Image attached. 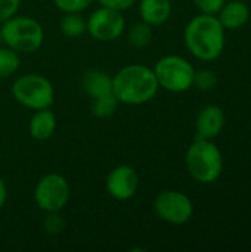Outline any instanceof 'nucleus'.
Returning a JSON list of instances; mask_svg holds the SVG:
<instances>
[{"label":"nucleus","instance_id":"nucleus-15","mask_svg":"<svg viewBox=\"0 0 251 252\" xmlns=\"http://www.w3.org/2000/svg\"><path fill=\"white\" fill-rule=\"evenodd\" d=\"M81 87L86 94L93 99L112 92V77L102 69H89L83 74Z\"/></svg>","mask_w":251,"mask_h":252},{"label":"nucleus","instance_id":"nucleus-18","mask_svg":"<svg viewBox=\"0 0 251 252\" xmlns=\"http://www.w3.org/2000/svg\"><path fill=\"white\" fill-rule=\"evenodd\" d=\"M152 27L143 21L141 22H136L133 24L129 31H127V41L133 46V47H138V49H142V47H146L151 41H152Z\"/></svg>","mask_w":251,"mask_h":252},{"label":"nucleus","instance_id":"nucleus-12","mask_svg":"<svg viewBox=\"0 0 251 252\" xmlns=\"http://www.w3.org/2000/svg\"><path fill=\"white\" fill-rule=\"evenodd\" d=\"M216 16L225 30H238L247 24L250 18V9L243 0H231L225 1Z\"/></svg>","mask_w":251,"mask_h":252},{"label":"nucleus","instance_id":"nucleus-8","mask_svg":"<svg viewBox=\"0 0 251 252\" xmlns=\"http://www.w3.org/2000/svg\"><path fill=\"white\" fill-rule=\"evenodd\" d=\"M154 210L163 221L179 226L191 220L194 204L186 193L176 189H167L155 196Z\"/></svg>","mask_w":251,"mask_h":252},{"label":"nucleus","instance_id":"nucleus-4","mask_svg":"<svg viewBox=\"0 0 251 252\" xmlns=\"http://www.w3.org/2000/svg\"><path fill=\"white\" fill-rule=\"evenodd\" d=\"M0 35L4 46L18 53H33L38 50L44 41V30L41 24L31 16L13 15L1 22Z\"/></svg>","mask_w":251,"mask_h":252},{"label":"nucleus","instance_id":"nucleus-17","mask_svg":"<svg viewBox=\"0 0 251 252\" xmlns=\"http://www.w3.org/2000/svg\"><path fill=\"white\" fill-rule=\"evenodd\" d=\"M118 105H120L118 99L115 97V94L112 92H109L107 94L93 97L92 103H90V111L98 118H108L117 111Z\"/></svg>","mask_w":251,"mask_h":252},{"label":"nucleus","instance_id":"nucleus-10","mask_svg":"<svg viewBox=\"0 0 251 252\" xmlns=\"http://www.w3.org/2000/svg\"><path fill=\"white\" fill-rule=\"evenodd\" d=\"M139 188V176L130 165H118L112 168L107 177V190L117 201L132 199Z\"/></svg>","mask_w":251,"mask_h":252},{"label":"nucleus","instance_id":"nucleus-3","mask_svg":"<svg viewBox=\"0 0 251 252\" xmlns=\"http://www.w3.org/2000/svg\"><path fill=\"white\" fill-rule=\"evenodd\" d=\"M185 165L195 182L210 185L223 173V157L213 140L197 139L186 151Z\"/></svg>","mask_w":251,"mask_h":252},{"label":"nucleus","instance_id":"nucleus-7","mask_svg":"<svg viewBox=\"0 0 251 252\" xmlns=\"http://www.w3.org/2000/svg\"><path fill=\"white\" fill-rule=\"evenodd\" d=\"M70 193L68 180L58 173H49L37 182L34 188V201L44 213H59L68 204Z\"/></svg>","mask_w":251,"mask_h":252},{"label":"nucleus","instance_id":"nucleus-20","mask_svg":"<svg viewBox=\"0 0 251 252\" xmlns=\"http://www.w3.org/2000/svg\"><path fill=\"white\" fill-rule=\"evenodd\" d=\"M217 84V75L212 69H200L194 74V86L201 92L213 90Z\"/></svg>","mask_w":251,"mask_h":252},{"label":"nucleus","instance_id":"nucleus-24","mask_svg":"<svg viewBox=\"0 0 251 252\" xmlns=\"http://www.w3.org/2000/svg\"><path fill=\"white\" fill-rule=\"evenodd\" d=\"M64 229V221L58 216V213H47V217L44 220V230L49 235H58Z\"/></svg>","mask_w":251,"mask_h":252},{"label":"nucleus","instance_id":"nucleus-11","mask_svg":"<svg viewBox=\"0 0 251 252\" xmlns=\"http://www.w3.org/2000/svg\"><path fill=\"white\" fill-rule=\"evenodd\" d=\"M225 112L217 105H209L200 111L195 121L197 139H216L225 127Z\"/></svg>","mask_w":251,"mask_h":252},{"label":"nucleus","instance_id":"nucleus-21","mask_svg":"<svg viewBox=\"0 0 251 252\" xmlns=\"http://www.w3.org/2000/svg\"><path fill=\"white\" fill-rule=\"evenodd\" d=\"M96 0H53L55 6L64 12V13H68V12H83L86 9H89Z\"/></svg>","mask_w":251,"mask_h":252},{"label":"nucleus","instance_id":"nucleus-27","mask_svg":"<svg viewBox=\"0 0 251 252\" xmlns=\"http://www.w3.org/2000/svg\"><path fill=\"white\" fill-rule=\"evenodd\" d=\"M1 43H3V40H1V35H0V46H1Z\"/></svg>","mask_w":251,"mask_h":252},{"label":"nucleus","instance_id":"nucleus-26","mask_svg":"<svg viewBox=\"0 0 251 252\" xmlns=\"http://www.w3.org/2000/svg\"><path fill=\"white\" fill-rule=\"evenodd\" d=\"M6 201H7V188H6L4 180L0 177V208H3Z\"/></svg>","mask_w":251,"mask_h":252},{"label":"nucleus","instance_id":"nucleus-25","mask_svg":"<svg viewBox=\"0 0 251 252\" xmlns=\"http://www.w3.org/2000/svg\"><path fill=\"white\" fill-rule=\"evenodd\" d=\"M101 6L104 7H109V9H115V10H127L130 9L136 0H96Z\"/></svg>","mask_w":251,"mask_h":252},{"label":"nucleus","instance_id":"nucleus-5","mask_svg":"<svg viewBox=\"0 0 251 252\" xmlns=\"http://www.w3.org/2000/svg\"><path fill=\"white\" fill-rule=\"evenodd\" d=\"M152 69L160 89L170 93H183L194 87L195 69L188 59L179 55L163 56Z\"/></svg>","mask_w":251,"mask_h":252},{"label":"nucleus","instance_id":"nucleus-9","mask_svg":"<svg viewBox=\"0 0 251 252\" xmlns=\"http://www.w3.org/2000/svg\"><path fill=\"white\" fill-rule=\"evenodd\" d=\"M87 32L98 41H114L117 40L126 30V19L123 12L109 9V7H98L93 10L86 19Z\"/></svg>","mask_w":251,"mask_h":252},{"label":"nucleus","instance_id":"nucleus-2","mask_svg":"<svg viewBox=\"0 0 251 252\" xmlns=\"http://www.w3.org/2000/svg\"><path fill=\"white\" fill-rule=\"evenodd\" d=\"M158 89L154 69L142 63L126 65L112 77V93L124 105H143L155 97Z\"/></svg>","mask_w":251,"mask_h":252},{"label":"nucleus","instance_id":"nucleus-6","mask_svg":"<svg viewBox=\"0 0 251 252\" xmlns=\"http://www.w3.org/2000/svg\"><path fill=\"white\" fill-rule=\"evenodd\" d=\"M13 99L33 111L50 108L55 100L52 83L40 74H25L18 77L12 86Z\"/></svg>","mask_w":251,"mask_h":252},{"label":"nucleus","instance_id":"nucleus-22","mask_svg":"<svg viewBox=\"0 0 251 252\" xmlns=\"http://www.w3.org/2000/svg\"><path fill=\"white\" fill-rule=\"evenodd\" d=\"M226 0H194L197 9L201 13H209V15H217V12L222 9Z\"/></svg>","mask_w":251,"mask_h":252},{"label":"nucleus","instance_id":"nucleus-1","mask_svg":"<svg viewBox=\"0 0 251 252\" xmlns=\"http://www.w3.org/2000/svg\"><path fill=\"white\" fill-rule=\"evenodd\" d=\"M183 40L192 56L203 62H212L223 53L225 28L216 15L200 13L185 27Z\"/></svg>","mask_w":251,"mask_h":252},{"label":"nucleus","instance_id":"nucleus-13","mask_svg":"<svg viewBox=\"0 0 251 252\" xmlns=\"http://www.w3.org/2000/svg\"><path fill=\"white\" fill-rule=\"evenodd\" d=\"M172 15L170 0H141L139 1V16L143 22L151 27H158L167 22Z\"/></svg>","mask_w":251,"mask_h":252},{"label":"nucleus","instance_id":"nucleus-23","mask_svg":"<svg viewBox=\"0 0 251 252\" xmlns=\"http://www.w3.org/2000/svg\"><path fill=\"white\" fill-rule=\"evenodd\" d=\"M21 0H0V22L12 18L18 13Z\"/></svg>","mask_w":251,"mask_h":252},{"label":"nucleus","instance_id":"nucleus-16","mask_svg":"<svg viewBox=\"0 0 251 252\" xmlns=\"http://www.w3.org/2000/svg\"><path fill=\"white\" fill-rule=\"evenodd\" d=\"M61 31L71 38L81 37L84 32H87L86 19L81 15V12H68L61 19Z\"/></svg>","mask_w":251,"mask_h":252},{"label":"nucleus","instance_id":"nucleus-14","mask_svg":"<svg viewBox=\"0 0 251 252\" xmlns=\"http://www.w3.org/2000/svg\"><path fill=\"white\" fill-rule=\"evenodd\" d=\"M28 130L31 137L36 140H47L52 137L56 130V117L50 108L34 111L28 124Z\"/></svg>","mask_w":251,"mask_h":252},{"label":"nucleus","instance_id":"nucleus-19","mask_svg":"<svg viewBox=\"0 0 251 252\" xmlns=\"http://www.w3.org/2000/svg\"><path fill=\"white\" fill-rule=\"evenodd\" d=\"M21 65L19 53L7 46H0V80L13 75Z\"/></svg>","mask_w":251,"mask_h":252}]
</instances>
